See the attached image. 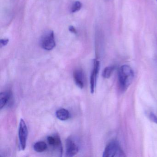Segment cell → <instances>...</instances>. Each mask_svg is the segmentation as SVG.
Returning a JSON list of instances; mask_svg holds the SVG:
<instances>
[{
    "instance_id": "6da1fadb",
    "label": "cell",
    "mask_w": 157,
    "mask_h": 157,
    "mask_svg": "<svg viewBox=\"0 0 157 157\" xmlns=\"http://www.w3.org/2000/svg\"><path fill=\"white\" fill-rule=\"evenodd\" d=\"M118 78L120 88L123 90H126L133 82L134 71L128 65H123L118 70Z\"/></svg>"
},
{
    "instance_id": "7a4b0ae2",
    "label": "cell",
    "mask_w": 157,
    "mask_h": 157,
    "mask_svg": "<svg viewBox=\"0 0 157 157\" xmlns=\"http://www.w3.org/2000/svg\"><path fill=\"white\" fill-rule=\"evenodd\" d=\"M103 157H124L126 155L121 149L119 144L115 141H112L106 146L103 153Z\"/></svg>"
},
{
    "instance_id": "3957f363",
    "label": "cell",
    "mask_w": 157,
    "mask_h": 157,
    "mask_svg": "<svg viewBox=\"0 0 157 157\" xmlns=\"http://www.w3.org/2000/svg\"><path fill=\"white\" fill-rule=\"evenodd\" d=\"M40 43L43 49L48 51L52 50L56 45L54 32L50 31L45 33L41 36Z\"/></svg>"
},
{
    "instance_id": "277c9868",
    "label": "cell",
    "mask_w": 157,
    "mask_h": 157,
    "mask_svg": "<svg viewBox=\"0 0 157 157\" xmlns=\"http://www.w3.org/2000/svg\"><path fill=\"white\" fill-rule=\"evenodd\" d=\"M19 147L20 150H25L27 145V138L28 136V130L26 123L22 118L20 120L19 124Z\"/></svg>"
},
{
    "instance_id": "5b68a950",
    "label": "cell",
    "mask_w": 157,
    "mask_h": 157,
    "mask_svg": "<svg viewBox=\"0 0 157 157\" xmlns=\"http://www.w3.org/2000/svg\"><path fill=\"white\" fill-rule=\"evenodd\" d=\"M66 156L72 157L75 156L79 151V147L71 136L66 140Z\"/></svg>"
},
{
    "instance_id": "8992f818",
    "label": "cell",
    "mask_w": 157,
    "mask_h": 157,
    "mask_svg": "<svg viewBox=\"0 0 157 157\" xmlns=\"http://www.w3.org/2000/svg\"><path fill=\"white\" fill-rule=\"evenodd\" d=\"M100 63L99 60L94 59V67L90 76V92L92 94L94 93L96 88L97 78L100 71Z\"/></svg>"
},
{
    "instance_id": "52a82bcc",
    "label": "cell",
    "mask_w": 157,
    "mask_h": 157,
    "mask_svg": "<svg viewBox=\"0 0 157 157\" xmlns=\"http://www.w3.org/2000/svg\"><path fill=\"white\" fill-rule=\"evenodd\" d=\"M47 140L49 145L56 148V149H57L60 153H62V143H61V140L58 135L49 136L48 137Z\"/></svg>"
},
{
    "instance_id": "ba28073f",
    "label": "cell",
    "mask_w": 157,
    "mask_h": 157,
    "mask_svg": "<svg viewBox=\"0 0 157 157\" xmlns=\"http://www.w3.org/2000/svg\"><path fill=\"white\" fill-rule=\"evenodd\" d=\"M73 78L77 86L82 89L84 85V74L82 71L79 69L75 70L73 72Z\"/></svg>"
},
{
    "instance_id": "9c48e42d",
    "label": "cell",
    "mask_w": 157,
    "mask_h": 157,
    "mask_svg": "<svg viewBox=\"0 0 157 157\" xmlns=\"http://www.w3.org/2000/svg\"><path fill=\"white\" fill-rule=\"evenodd\" d=\"M11 93L10 91L2 92L0 94V109H2L11 101Z\"/></svg>"
},
{
    "instance_id": "30bf717a",
    "label": "cell",
    "mask_w": 157,
    "mask_h": 157,
    "mask_svg": "<svg viewBox=\"0 0 157 157\" xmlns=\"http://www.w3.org/2000/svg\"><path fill=\"white\" fill-rule=\"evenodd\" d=\"M56 116L61 121H66L70 117V113L65 108L59 109L56 112Z\"/></svg>"
},
{
    "instance_id": "8fae6325",
    "label": "cell",
    "mask_w": 157,
    "mask_h": 157,
    "mask_svg": "<svg viewBox=\"0 0 157 157\" xmlns=\"http://www.w3.org/2000/svg\"><path fill=\"white\" fill-rule=\"evenodd\" d=\"M47 147L48 146L46 143L43 141L36 142L33 146L34 150L38 152H42L45 151L47 149Z\"/></svg>"
},
{
    "instance_id": "7c38bea8",
    "label": "cell",
    "mask_w": 157,
    "mask_h": 157,
    "mask_svg": "<svg viewBox=\"0 0 157 157\" xmlns=\"http://www.w3.org/2000/svg\"><path fill=\"white\" fill-rule=\"evenodd\" d=\"M115 67L113 66L107 67L102 72V76L105 79H108L111 77L113 74V71L114 70Z\"/></svg>"
},
{
    "instance_id": "4fadbf2b",
    "label": "cell",
    "mask_w": 157,
    "mask_h": 157,
    "mask_svg": "<svg viewBox=\"0 0 157 157\" xmlns=\"http://www.w3.org/2000/svg\"><path fill=\"white\" fill-rule=\"evenodd\" d=\"M82 7V4L81 2L78 1H77L72 4L71 9V12L72 13L77 12L81 9Z\"/></svg>"
},
{
    "instance_id": "5bb4252c",
    "label": "cell",
    "mask_w": 157,
    "mask_h": 157,
    "mask_svg": "<svg viewBox=\"0 0 157 157\" xmlns=\"http://www.w3.org/2000/svg\"><path fill=\"white\" fill-rule=\"evenodd\" d=\"M148 117L150 121L157 124V117L156 116V115L154 113H152V112H150L149 113Z\"/></svg>"
},
{
    "instance_id": "9a60e30c",
    "label": "cell",
    "mask_w": 157,
    "mask_h": 157,
    "mask_svg": "<svg viewBox=\"0 0 157 157\" xmlns=\"http://www.w3.org/2000/svg\"><path fill=\"white\" fill-rule=\"evenodd\" d=\"M10 40L9 39H2L0 40V43L2 47H4L9 44Z\"/></svg>"
},
{
    "instance_id": "2e32d148",
    "label": "cell",
    "mask_w": 157,
    "mask_h": 157,
    "mask_svg": "<svg viewBox=\"0 0 157 157\" xmlns=\"http://www.w3.org/2000/svg\"><path fill=\"white\" fill-rule=\"evenodd\" d=\"M69 30L71 33H72L75 34L77 33V30H76V28L74 26H72V25H71V26L69 27Z\"/></svg>"
},
{
    "instance_id": "e0dca14e",
    "label": "cell",
    "mask_w": 157,
    "mask_h": 157,
    "mask_svg": "<svg viewBox=\"0 0 157 157\" xmlns=\"http://www.w3.org/2000/svg\"></svg>"
}]
</instances>
